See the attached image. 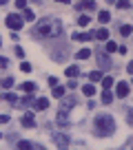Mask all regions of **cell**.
Wrapping results in <instances>:
<instances>
[{"label": "cell", "mask_w": 133, "mask_h": 150, "mask_svg": "<svg viewBox=\"0 0 133 150\" xmlns=\"http://www.w3.org/2000/svg\"><path fill=\"white\" fill-rule=\"evenodd\" d=\"M120 33H122L124 38L131 35V33H133V27H131V24H122V27H120Z\"/></svg>", "instance_id": "e0dca14e"}, {"label": "cell", "mask_w": 133, "mask_h": 150, "mask_svg": "<svg viewBox=\"0 0 133 150\" xmlns=\"http://www.w3.org/2000/svg\"><path fill=\"white\" fill-rule=\"evenodd\" d=\"M109 20H111V13H109V11H100V13H98V22H100V24H107Z\"/></svg>", "instance_id": "5bb4252c"}, {"label": "cell", "mask_w": 133, "mask_h": 150, "mask_svg": "<svg viewBox=\"0 0 133 150\" xmlns=\"http://www.w3.org/2000/svg\"><path fill=\"white\" fill-rule=\"evenodd\" d=\"M33 108H36V110H47V108H49V99H47V97L33 99Z\"/></svg>", "instance_id": "277c9868"}, {"label": "cell", "mask_w": 133, "mask_h": 150, "mask_svg": "<svg viewBox=\"0 0 133 150\" xmlns=\"http://www.w3.org/2000/svg\"><path fill=\"white\" fill-rule=\"evenodd\" d=\"M93 38H98V40H109V31H107V29H98V31L93 33Z\"/></svg>", "instance_id": "9a60e30c"}, {"label": "cell", "mask_w": 133, "mask_h": 150, "mask_svg": "<svg viewBox=\"0 0 133 150\" xmlns=\"http://www.w3.org/2000/svg\"><path fill=\"white\" fill-rule=\"evenodd\" d=\"M22 126L24 128H33V126H36V117H33V112H27V115L22 117Z\"/></svg>", "instance_id": "8992f818"}, {"label": "cell", "mask_w": 133, "mask_h": 150, "mask_svg": "<svg viewBox=\"0 0 133 150\" xmlns=\"http://www.w3.org/2000/svg\"><path fill=\"white\" fill-rule=\"evenodd\" d=\"M111 102H113V95L109 93V88H104L102 91V104H111Z\"/></svg>", "instance_id": "2e32d148"}, {"label": "cell", "mask_w": 133, "mask_h": 150, "mask_svg": "<svg viewBox=\"0 0 133 150\" xmlns=\"http://www.w3.org/2000/svg\"><path fill=\"white\" fill-rule=\"evenodd\" d=\"M100 82H102V88H111L115 80L111 77V75H102V80H100Z\"/></svg>", "instance_id": "4fadbf2b"}, {"label": "cell", "mask_w": 133, "mask_h": 150, "mask_svg": "<svg viewBox=\"0 0 133 150\" xmlns=\"http://www.w3.org/2000/svg\"><path fill=\"white\" fill-rule=\"evenodd\" d=\"M18 148H22V150H27V148H40V146H36V144H31V141H18Z\"/></svg>", "instance_id": "d6986e66"}, {"label": "cell", "mask_w": 133, "mask_h": 150, "mask_svg": "<svg viewBox=\"0 0 133 150\" xmlns=\"http://www.w3.org/2000/svg\"><path fill=\"white\" fill-rule=\"evenodd\" d=\"M22 20H24V22H33V20H36V13H33L31 9H27V7H24V11H22Z\"/></svg>", "instance_id": "8fae6325"}, {"label": "cell", "mask_w": 133, "mask_h": 150, "mask_svg": "<svg viewBox=\"0 0 133 150\" xmlns=\"http://www.w3.org/2000/svg\"><path fill=\"white\" fill-rule=\"evenodd\" d=\"M0 84H2V88H11V86H14V77H5Z\"/></svg>", "instance_id": "d4e9b609"}, {"label": "cell", "mask_w": 133, "mask_h": 150, "mask_svg": "<svg viewBox=\"0 0 133 150\" xmlns=\"http://www.w3.org/2000/svg\"><path fill=\"white\" fill-rule=\"evenodd\" d=\"M82 95H84V97H93L95 95V86L93 84H84L82 86Z\"/></svg>", "instance_id": "9c48e42d"}, {"label": "cell", "mask_w": 133, "mask_h": 150, "mask_svg": "<svg viewBox=\"0 0 133 150\" xmlns=\"http://www.w3.org/2000/svg\"><path fill=\"white\" fill-rule=\"evenodd\" d=\"M27 7V0H16V9H24Z\"/></svg>", "instance_id": "f546056e"}, {"label": "cell", "mask_w": 133, "mask_h": 150, "mask_svg": "<svg viewBox=\"0 0 133 150\" xmlns=\"http://www.w3.org/2000/svg\"><path fill=\"white\" fill-rule=\"evenodd\" d=\"M0 66H2V69H7V66H9V60H7V57H2V55H0Z\"/></svg>", "instance_id": "4dcf8cb0"}, {"label": "cell", "mask_w": 133, "mask_h": 150, "mask_svg": "<svg viewBox=\"0 0 133 150\" xmlns=\"http://www.w3.org/2000/svg\"><path fill=\"white\" fill-rule=\"evenodd\" d=\"M62 95H64V86H53V97H62Z\"/></svg>", "instance_id": "7402d4cb"}, {"label": "cell", "mask_w": 133, "mask_h": 150, "mask_svg": "<svg viewBox=\"0 0 133 150\" xmlns=\"http://www.w3.org/2000/svg\"><path fill=\"white\" fill-rule=\"evenodd\" d=\"M95 128H98L100 137H109L115 130V119L111 115H100V117H95Z\"/></svg>", "instance_id": "7a4b0ae2"}, {"label": "cell", "mask_w": 133, "mask_h": 150, "mask_svg": "<svg viewBox=\"0 0 133 150\" xmlns=\"http://www.w3.org/2000/svg\"><path fill=\"white\" fill-rule=\"evenodd\" d=\"M60 33H62V22L58 18H44L36 27V35H40V38H56Z\"/></svg>", "instance_id": "6da1fadb"}, {"label": "cell", "mask_w": 133, "mask_h": 150, "mask_svg": "<svg viewBox=\"0 0 133 150\" xmlns=\"http://www.w3.org/2000/svg\"><path fill=\"white\" fill-rule=\"evenodd\" d=\"M16 55L22 57V55H24V49H22V47H16Z\"/></svg>", "instance_id": "d6a6232c"}, {"label": "cell", "mask_w": 133, "mask_h": 150, "mask_svg": "<svg viewBox=\"0 0 133 150\" xmlns=\"http://www.w3.org/2000/svg\"><path fill=\"white\" fill-rule=\"evenodd\" d=\"M98 64H100V66H104V69H107V66L111 64V62H109V57H107L104 53L100 51V49H98Z\"/></svg>", "instance_id": "30bf717a"}, {"label": "cell", "mask_w": 133, "mask_h": 150, "mask_svg": "<svg viewBox=\"0 0 133 150\" xmlns=\"http://www.w3.org/2000/svg\"><path fill=\"white\" fill-rule=\"evenodd\" d=\"M73 40H76V42H87V40H91V38H93V33H73Z\"/></svg>", "instance_id": "ba28073f"}, {"label": "cell", "mask_w": 133, "mask_h": 150, "mask_svg": "<svg viewBox=\"0 0 133 150\" xmlns=\"http://www.w3.org/2000/svg\"><path fill=\"white\" fill-rule=\"evenodd\" d=\"M78 9H89V11H93L95 9V2H93V0H80V2H78Z\"/></svg>", "instance_id": "52a82bcc"}, {"label": "cell", "mask_w": 133, "mask_h": 150, "mask_svg": "<svg viewBox=\"0 0 133 150\" xmlns=\"http://www.w3.org/2000/svg\"><path fill=\"white\" fill-rule=\"evenodd\" d=\"M127 71H129V73L133 75V62H129V64H127Z\"/></svg>", "instance_id": "e575fe53"}, {"label": "cell", "mask_w": 133, "mask_h": 150, "mask_svg": "<svg viewBox=\"0 0 133 150\" xmlns=\"http://www.w3.org/2000/svg\"><path fill=\"white\" fill-rule=\"evenodd\" d=\"M5 2H7V0H0V5H5Z\"/></svg>", "instance_id": "8d00e7d4"}, {"label": "cell", "mask_w": 133, "mask_h": 150, "mask_svg": "<svg viewBox=\"0 0 133 150\" xmlns=\"http://www.w3.org/2000/svg\"><path fill=\"white\" fill-rule=\"evenodd\" d=\"M64 75L66 77H78V75H80V66H69V69L64 71Z\"/></svg>", "instance_id": "7c38bea8"}, {"label": "cell", "mask_w": 133, "mask_h": 150, "mask_svg": "<svg viewBox=\"0 0 133 150\" xmlns=\"http://www.w3.org/2000/svg\"><path fill=\"white\" fill-rule=\"evenodd\" d=\"M0 137H2V132H0Z\"/></svg>", "instance_id": "74e56055"}, {"label": "cell", "mask_w": 133, "mask_h": 150, "mask_svg": "<svg viewBox=\"0 0 133 150\" xmlns=\"http://www.w3.org/2000/svg\"><path fill=\"white\" fill-rule=\"evenodd\" d=\"M2 99H5V102H9V104H18V97H16L14 93H7L5 97H2Z\"/></svg>", "instance_id": "cb8c5ba5"}, {"label": "cell", "mask_w": 133, "mask_h": 150, "mask_svg": "<svg viewBox=\"0 0 133 150\" xmlns=\"http://www.w3.org/2000/svg\"><path fill=\"white\" fill-rule=\"evenodd\" d=\"M89 22H91V18H89V16H87V13H82L80 18H78V24H80V27H87V24H89Z\"/></svg>", "instance_id": "44dd1931"}, {"label": "cell", "mask_w": 133, "mask_h": 150, "mask_svg": "<svg viewBox=\"0 0 133 150\" xmlns=\"http://www.w3.org/2000/svg\"><path fill=\"white\" fill-rule=\"evenodd\" d=\"M5 22H7V27H9V29L20 31V29H22V24H24V20H22V16H20V13H9Z\"/></svg>", "instance_id": "3957f363"}, {"label": "cell", "mask_w": 133, "mask_h": 150, "mask_svg": "<svg viewBox=\"0 0 133 150\" xmlns=\"http://www.w3.org/2000/svg\"><path fill=\"white\" fill-rule=\"evenodd\" d=\"M9 122V117H7V115H0V124H7Z\"/></svg>", "instance_id": "836d02e7"}, {"label": "cell", "mask_w": 133, "mask_h": 150, "mask_svg": "<svg viewBox=\"0 0 133 150\" xmlns=\"http://www.w3.org/2000/svg\"><path fill=\"white\" fill-rule=\"evenodd\" d=\"M89 80L91 82H100L102 80V73H100V71H93V73H89Z\"/></svg>", "instance_id": "603a6c76"}, {"label": "cell", "mask_w": 133, "mask_h": 150, "mask_svg": "<svg viewBox=\"0 0 133 150\" xmlns=\"http://www.w3.org/2000/svg\"><path fill=\"white\" fill-rule=\"evenodd\" d=\"M22 91H24V93H33V91H36V84H33V82H24Z\"/></svg>", "instance_id": "ffe728a7"}, {"label": "cell", "mask_w": 133, "mask_h": 150, "mask_svg": "<svg viewBox=\"0 0 133 150\" xmlns=\"http://www.w3.org/2000/svg\"><path fill=\"white\" fill-rule=\"evenodd\" d=\"M56 144L58 146H66V144H69V139H66V137H56Z\"/></svg>", "instance_id": "83f0119b"}, {"label": "cell", "mask_w": 133, "mask_h": 150, "mask_svg": "<svg viewBox=\"0 0 133 150\" xmlns=\"http://www.w3.org/2000/svg\"><path fill=\"white\" fill-rule=\"evenodd\" d=\"M47 84H49V86H51V88H53V86L58 84V77H49V82H47Z\"/></svg>", "instance_id": "1f68e13d"}, {"label": "cell", "mask_w": 133, "mask_h": 150, "mask_svg": "<svg viewBox=\"0 0 133 150\" xmlns=\"http://www.w3.org/2000/svg\"><path fill=\"white\" fill-rule=\"evenodd\" d=\"M89 55H91V51H89V49H80V51L76 53V57H78V60H87Z\"/></svg>", "instance_id": "ac0fdd59"}, {"label": "cell", "mask_w": 133, "mask_h": 150, "mask_svg": "<svg viewBox=\"0 0 133 150\" xmlns=\"http://www.w3.org/2000/svg\"><path fill=\"white\" fill-rule=\"evenodd\" d=\"M20 71H22V73H31V64H29V62H22V64H20Z\"/></svg>", "instance_id": "4316f807"}, {"label": "cell", "mask_w": 133, "mask_h": 150, "mask_svg": "<svg viewBox=\"0 0 133 150\" xmlns=\"http://www.w3.org/2000/svg\"><path fill=\"white\" fill-rule=\"evenodd\" d=\"M58 2H64V5H66V2H71V0H58Z\"/></svg>", "instance_id": "d590c367"}, {"label": "cell", "mask_w": 133, "mask_h": 150, "mask_svg": "<svg viewBox=\"0 0 133 150\" xmlns=\"http://www.w3.org/2000/svg\"><path fill=\"white\" fill-rule=\"evenodd\" d=\"M118 9H129V0H118Z\"/></svg>", "instance_id": "f1b7e54d"}, {"label": "cell", "mask_w": 133, "mask_h": 150, "mask_svg": "<svg viewBox=\"0 0 133 150\" xmlns=\"http://www.w3.org/2000/svg\"><path fill=\"white\" fill-rule=\"evenodd\" d=\"M104 49H107V51H109V53H115V51H118V44H115V42H111V40H109Z\"/></svg>", "instance_id": "484cf974"}, {"label": "cell", "mask_w": 133, "mask_h": 150, "mask_svg": "<svg viewBox=\"0 0 133 150\" xmlns=\"http://www.w3.org/2000/svg\"><path fill=\"white\" fill-rule=\"evenodd\" d=\"M115 95H118V97H127V95H129V84L118 82V86H115Z\"/></svg>", "instance_id": "5b68a950"}]
</instances>
